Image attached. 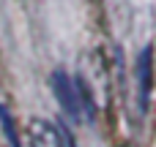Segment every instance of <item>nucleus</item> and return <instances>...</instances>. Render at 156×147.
<instances>
[{
  "instance_id": "5",
  "label": "nucleus",
  "mask_w": 156,
  "mask_h": 147,
  "mask_svg": "<svg viewBox=\"0 0 156 147\" xmlns=\"http://www.w3.org/2000/svg\"><path fill=\"white\" fill-rule=\"evenodd\" d=\"M63 147H77V145H74V139H71L69 134H63Z\"/></svg>"
},
{
  "instance_id": "4",
  "label": "nucleus",
  "mask_w": 156,
  "mask_h": 147,
  "mask_svg": "<svg viewBox=\"0 0 156 147\" xmlns=\"http://www.w3.org/2000/svg\"><path fill=\"white\" fill-rule=\"evenodd\" d=\"M27 134H30V147H63V134L47 120H33Z\"/></svg>"
},
{
  "instance_id": "1",
  "label": "nucleus",
  "mask_w": 156,
  "mask_h": 147,
  "mask_svg": "<svg viewBox=\"0 0 156 147\" xmlns=\"http://www.w3.org/2000/svg\"><path fill=\"white\" fill-rule=\"evenodd\" d=\"M80 101L85 104L88 117L93 120L110 104V65L101 52H88L80 60V79H77Z\"/></svg>"
},
{
  "instance_id": "3",
  "label": "nucleus",
  "mask_w": 156,
  "mask_h": 147,
  "mask_svg": "<svg viewBox=\"0 0 156 147\" xmlns=\"http://www.w3.org/2000/svg\"><path fill=\"white\" fill-rule=\"evenodd\" d=\"M151 55L154 49L145 46L137 57V112L143 115L148 109V95H151V85H154V76H151Z\"/></svg>"
},
{
  "instance_id": "2",
  "label": "nucleus",
  "mask_w": 156,
  "mask_h": 147,
  "mask_svg": "<svg viewBox=\"0 0 156 147\" xmlns=\"http://www.w3.org/2000/svg\"><path fill=\"white\" fill-rule=\"evenodd\" d=\"M52 90H55V95H58L60 109H63L71 120H80V106H82L80 90H77V85L66 76V71H55V74H52Z\"/></svg>"
}]
</instances>
